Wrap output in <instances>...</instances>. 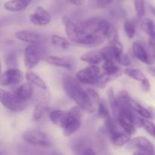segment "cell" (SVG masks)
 <instances>
[{
  "instance_id": "1",
  "label": "cell",
  "mask_w": 155,
  "mask_h": 155,
  "mask_svg": "<svg viewBox=\"0 0 155 155\" xmlns=\"http://www.w3.org/2000/svg\"><path fill=\"white\" fill-rule=\"evenodd\" d=\"M77 78L71 76L64 77L62 86L65 93L77 104V106L86 113H93L96 106L92 102L86 90H84Z\"/></svg>"
},
{
  "instance_id": "2",
  "label": "cell",
  "mask_w": 155,
  "mask_h": 155,
  "mask_svg": "<svg viewBox=\"0 0 155 155\" xmlns=\"http://www.w3.org/2000/svg\"><path fill=\"white\" fill-rule=\"evenodd\" d=\"M144 118L132 110L128 106L120 107L117 120L124 130L133 135L136 133V129L142 127Z\"/></svg>"
},
{
  "instance_id": "3",
  "label": "cell",
  "mask_w": 155,
  "mask_h": 155,
  "mask_svg": "<svg viewBox=\"0 0 155 155\" xmlns=\"http://www.w3.org/2000/svg\"><path fill=\"white\" fill-rule=\"evenodd\" d=\"M83 112L79 106L72 107L68 110V120L63 128V134L65 137L72 136L80 128Z\"/></svg>"
},
{
  "instance_id": "4",
  "label": "cell",
  "mask_w": 155,
  "mask_h": 155,
  "mask_svg": "<svg viewBox=\"0 0 155 155\" xmlns=\"http://www.w3.org/2000/svg\"><path fill=\"white\" fill-rule=\"evenodd\" d=\"M1 103L5 108L14 112L22 111L27 106V101L20 99L15 93L2 89H1Z\"/></svg>"
},
{
  "instance_id": "5",
  "label": "cell",
  "mask_w": 155,
  "mask_h": 155,
  "mask_svg": "<svg viewBox=\"0 0 155 155\" xmlns=\"http://www.w3.org/2000/svg\"><path fill=\"white\" fill-rule=\"evenodd\" d=\"M22 139L27 143L40 147H49L51 142L45 133L36 130H28L22 134Z\"/></svg>"
},
{
  "instance_id": "6",
  "label": "cell",
  "mask_w": 155,
  "mask_h": 155,
  "mask_svg": "<svg viewBox=\"0 0 155 155\" xmlns=\"http://www.w3.org/2000/svg\"><path fill=\"white\" fill-rule=\"evenodd\" d=\"M42 48L37 44H30L24 50V64L28 70L33 69L41 61Z\"/></svg>"
},
{
  "instance_id": "7",
  "label": "cell",
  "mask_w": 155,
  "mask_h": 155,
  "mask_svg": "<svg viewBox=\"0 0 155 155\" xmlns=\"http://www.w3.org/2000/svg\"><path fill=\"white\" fill-rule=\"evenodd\" d=\"M100 74L99 67L97 64H90L78 71L76 74V78L82 83L93 85L96 84Z\"/></svg>"
},
{
  "instance_id": "8",
  "label": "cell",
  "mask_w": 155,
  "mask_h": 155,
  "mask_svg": "<svg viewBox=\"0 0 155 155\" xmlns=\"http://www.w3.org/2000/svg\"><path fill=\"white\" fill-rule=\"evenodd\" d=\"M129 145L137 151L134 154H155V148L151 142L143 136H138L130 139Z\"/></svg>"
},
{
  "instance_id": "9",
  "label": "cell",
  "mask_w": 155,
  "mask_h": 155,
  "mask_svg": "<svg viewBox=\"0 0 155 155\" xmlns=\"http://www.w3.org/2000/svg\"><path fill=\"white\" fill-rule=\"evenodd\" d=\"M25 78L24 73L17 68H9L2 73L0 84L2 86H9L21 83Z\"/></svg>"
},
{
  "instance_id": "10",
  "label": "cell",
  "mask_w": 155,
  "mask_h": 155,
  "mask_svg": "<svg viewBox=\"0 0 155 155\" xmlns=\"http://www.w3.org/2000/svg\"><path fill=\"white\" fill-rule=\"evenodd\" d=\"M30 22L36 26H45L51 22V15L42 6H37L33 14L29 15Z\"/></svg>"
},
{
  "instance_id": "11",
  "label": "cell",
  "mask_w": 155,
  "mask_h": 155,
  "mask_svg": "<svg viewBox=\"0 0 155 155\" xmlns=\"http://www.w3.org/2000/svg\"><path fill=\"white\" fill-rule=\"evenodd\" d=\"M124 48L120 41L113 44H109L99 51L103 60H112L116 61L117 58L123 54Z\"/></svg>"
},
{
  "instance_id": "12",
  "label": "cell",
  "mask_w": 155,
  "mask_h": 155,
  "mask_svg": "<svg viewBox=\"0 0 155 155\" xmlns=\"http://www.w3.org/2000/svg\"><path fill=\"white\" fill-rule=\"evenodd\" d=\"M121 106H128L130 108H131L136 113H137L138 114L140 115L143 118H145V119H151V118H152V115H151L150 110L148 109L145 108V107H143L137 101L133 99L131 96L127 97V98H125V100L123 101L122 103H121L120 107Z\"/></svg>"
},
{
  "instance_id": "13",
  "label": "cell",
  "mask_w": 155,
  "mask_h": 155,
  "mask_svg": "<svg viewBox=\"0 0 155 155\" xmlns=\"http://www.w3.org/2000/svg\"><path fill=\"white\" fill-rule=\"evenodd\" d=\"M15 36L18 40L30 44H37L41 40L40 35L32 30H19L15 33Z\"/></svg>"
},
{
  "instance_id": "14",
  "label": "cell",
  "mask_w": 155,
  "mask_h": 155,
  "mask_svg": "<svg viewBox=\"0 0 155 155\" xmlns=\"http://www.w3.org/2000/svg\"><path fill=\"white\" fill-rule=\"evenodd\" d=\"M132 48H133V52L134 54L135 57L138 60L140 61L142 63L146 64H153L154 61H153L152 58L148 54V53L147 52L146 50L145 49V48H144L142 44L138 42H133Z\"/></svg>"
},
{
  "instance_id": "15",
  "label": "cell",
  "mask_w": 155,
  "mask_h": 155,
  "mask_svg": "<svg viewBox=\"0 0 155 155\" xmlns=\"http://www.w3.org/2000/svg\"><path fill=\"white\" fill-rule=\"evenodd\" d=\"M105 128L107 133H108L110 141L114 139L115 137H117L118 135L120 134L124 130L120 127L117 120H115L114 118L112 117L111 116H109L108 117L105 119Z\"/></svg>"
},
{
  "instance_id": "16",
  "label": "cell",
  "mask_w": 155,
  "mask_h": 155,
  "mask_svg": "<svg viewBox=\"0 0 155 155\" xmlns=\"http://www.w3.org/2000/svg\"><path fill=\"white\" fill-rule=\"evenodd\" d=\"M47 62L53 66L64 68L66 69L71 70L74 67V61L71 58L63 56L50 55L47 58Z\"/></svg>"
},
{
  "instance_id": "17",
  "label": "cell",
  "mask_w": 155,
  "mask_h": 155,
  "mask_svg": "<svg viewBox=\"0 0 155 155\" xmlns=\"http://www.w3.org/2000/svg\"><path fill=\"white\" fill-rule=\"evenodd\" d=\"M68 111L64 110H54L49 113V119L56 127L64 128L68 120Z\"/></svg>"
},
{
  "instance_id": "18",
  "label": "cell",
  "mask_w": 155,
  "mask_h": 155,
  "mask_svg": "<svg viewBox=\"0 0 155 155\" xmlns=\"http://www.w3.org/2000/svg\"><path fill=\"white\" fill-rule=\"evenodd\" d=\"M33 85H32L30 83H26L20 86L18 88V89L15 92V95L23 101H27V100L30 99L33 94Z\"/></svg>"
},
{
  "instance_id": "19",
  "label": "cell",
  "mask_w": 155,
  "mask_h": 155,
  "mask_svg": "<svg viewBox=\"0 0 155 155\" xmlns=\"http://www.w3.org/2000/svg\"><path fill=\"white\" fill-rule=\"evenodd\" d=\"M104 35L109 44H113L120 41L119 33H118L117 30L113 24H110L108 21H107L105 27H104Z\"/></svg>"
},
{
  "instance_id": "20",
  "label": "cell",
  "mask_w": 155,
  "mask_h": 155,
  "mask_svg": "<svg viewBox=\"0 0 155 155\" xmlns=\"http://www.w3.org/2000/svg\"><path fill=\"white\" fill-rule=\"evenodd\" d=\"M117 62L112 60H105L102 65V69L104 72L114 76L115 78H118L122 74V70L117 64Z\"/></svg>"
},
{
  "instance_id": "21",
  "label": "cell",
  "mask_w": 155,
  "mask_h": 155,
  "mask_svg": "<svg viewBox=\"0 0 155 155\" xmlns=\"http://www.w3.org/2000/svg\"><path fill=\"white\" fill-rule=\"evenodd\" d=\"M25 80H27V82L31 83L32 85L39 88V89H44V90L47 89V85L45 81L39 75L35 74L33 71H28L27 72H26Z\"/></svg>"
},
{
  "instance_id": "22",
  "label": "cell",
  "mask_w": 155,
  "mask_h": 155,
  "mask_svg": "<svg viewBox=\"0 0 155 155\" xmlns=\"http://www.w3.org/2000/svg\"><path fill=\"white\" fill-rule=\"evenodd\" d=\"M4 8L8 12H18L24 10L27 7L24 0H9L4 3Z\"/></svg>"
},
{
  "instance_id": "23",
  "label": "cell",
  "mask_w": 155,
  "mask_h": 155,
  "mask_svg": "<svg viewBox=\"0 0 155 155\" xmlns=\"http://www.w3.org/2000/svg\"><path fill=\"white\" fill-rule=\"evenodd\" d=\"M80 61L90 64H99L103 60L100 52H95V51H89L82 54L80 57Z\"/></svg>"
},
{
  "instance_id": "24",
  "label": "cell",
  "mask_w": 155,
  "mask_h": 155,
  "mask_svg": "<svg viewBox=\"0 0 155 155\" xmlns=\"http://www.w3.org/2000/svg\"><path fill=\"white\" fill-rule=\"evenodd\" d=\"M49 109L48 104L45 101H42L35 105L33 112V118L34 120L38 121L45 115V114Z\"/></svg>"
},
{
  "instance_id": "25",
  "label": "cell",
  "mask_w": 155,
  "mask_h": 155,
  "mask_svg": "<svg viewBox=\"0 0 155 155\" xmlns=\"http://www.w3.org/2000/svg\"><path fill=\"white\" fill-rule=\"evenodd\" d=\"M107 99H108L109 106H110V109H111L112 113L114 114L115 117H117L118 113H119L120 106L118 104V101L117 100V97L115 96L114 92L112 88L107 90Z\"/></svg>"
},
{
  "instance_id": "26",
  "label": "cell",
  "mask_w": 155,
  "mask_h": 155,
  "mask_svg": "<svg viewBox=\"0 0 155 155\" xmlns=\"http://www.w3.org/2000/svg\"><path fill=\"white\" fill-rule=\"evenodd\" d=\"M51 43L54 46L62 49H68L71 46V42L68 39L58 35H52L51 36Z\"/></svg>"
},
{
  "instance_id": "27",
  "label": "cell",
  "mask_w": 155,
  "mask_h": 155,
  "mask_svg": "<svg viewBox=\"0 0 155 155\" xmlns=\"http://www.w3.org/2000/svg\"><path fill=\"white\" fill-rule=\"evenodd\" d=\"M141 27L148 37L155 36V24L150 18H144L141 23Z\"/></svg>"
},
{
  "instance_id": "28",
  "label": "cell",
  "mask_w": 155,
  "mask_h": 155,
  "mask_svg": "<svg viewBox=\"0 0 155 155\" xmlns=\"http://www.w3.org/2000/svg\"><path fill=\"white\" fill-rule=\"evenodd\" d=\"M132 136H133V135L130 134V133H128V132L126 131V130H124L120 134H119L117 137H115L114 139H112L111 142L115 145V146L121 147L130 142V139H131Z\"/></svg>"
},
{
  "instance_id": "29",
  "label": "cell",
  "mask_w": 155,
  "mask_h": 155,
  "mask_svg": "<svg viewBox=\"0 0 155 155\" xmlns=\"http://www.w3.org/2000/svg\"><path fill=\"white\" fill-rule=\"evenodd\" d=\"M124 73H125L128 77H130V78L133 79V80H136V81L140 82V83L147 78L145 76V74H143V72L139 69H135V68H127L126 70H124Z\"/></svg>"
},
{
  "instance_id": "30",
  "label": "cell",
  "mask_w": 155,
  "mask_h": 155,
  "mask_svg": "<svg viewBox=\"0 0 155 155\" xmlns=\"http://www.w3.org/2000/svg\"><path fill=\"white\" fill-rule=\"evenodd\" d=\"M114 80H116V78H115L114 76L104 72L103 74H100L99 77H98L96 82V85L98 88H100V89H104V88H105L106 86H107V85L108 84L110 81Z\"/></svg>"
},
{
  "instance_id": "31",
  "label": "cell",
  "mask_w": 155,
  "mask_h": 155,
  "mask_svg": "<svg viewBox=\"0 0 155 155\" xmlns=\"http://www.w3.org/2000/svg\"><path fill=\"white\" fill-rule=\"evenodd\" d=\"M124 28L127 37L129 39H133L136 34V26H135L134 22L131 20H126L124 21Z\"/></svg>"
},
{
  "instance_id": "32",
  "label": "cell",
  "mask_w": 155,
  "mask_h": 155,
  "mask_svg": "<svg viewBox=\"0 0 155 155\" xmlns=\"http://www.w3.org/2000/svg\"><path fill=\"white\" fill-rule=\"evenodd\" d=\"M98 114L100 117L106 119L107 117H108L109 116H110V112H109L108 109V105H107V102L105 101H103L101 100L99 102L98 105Z\"/></svg>"
},
{
  "instance_id": "33",
  "label": "cell",
  "mask_w": 155,
  "mask_h": 155,
  "mask_svg": "<svg viewBox=\"0 0 155 155\" xmlns=\"http://www.w3.org/2000/svg\"><path fill=\"white\" fill-rule=\"evenodd\" d=\"M134 5L137 16L139 18H143L145 15V0H134Z\"/></svg>"
},
{
  "instance_id": "34",
  "label": "cell",
  "mask_w": 155,
  "mask_h": 155,
  "mask_svg": "<svg viewBox=\"0 0 155 155\" xmlns=\"http://www.w3.org/2000/svg\"><path fill=\"white\" fill-rule=\"evenodd\" d=\"M114 0H89V5L95 8H102L111 4Z\"/></svg>"
},
{
  "instance_id": "35",
  "label": "cell",
  "mask_w": 155,
  "mask_h": 155,
  "mask_svg": "<svg viewBox=\"0 0 155 155\" xmlns=\"http://www.w3.org/2000/svg\"><path fill=\"white\" fill-rule=\"evenodd\" d=\"M142 128L152 137L155 138V125L151 121L148 120V119H143L142 123Z\"/></svg>"
},
{
  "instance_id": "36",
  "label": "cell",
  "mask_w": 155,
  "mask_h": 155,
  "mask_svg": "<svg viewBox=\"0 0 155 155\" xmlns=\"http://www.w3.org/2000/svg\"><path fill=\"white\" fill-rule=\"evenodd\" d=\"M86 92H87L88 95H89V98H90V100L92 101V102L93 103L95 106H98L100 101H101V98H100V95H98V92L92 89H86Z\"/></svg>"
},
{
  "instance_id": "37",
  "label": "cell",
  "mask_w": 155,
  "mask_h": 155,
  "mask_svg": "<svg viewBox=\"0 0 155 155\" xmlns=\"http://www.w3.org/2000/svg\"><path fill=\"white\" fill-rule=\"evenodd\" d=\"M116 62L118 64L121 65V66L127 67V66H130V65L131 64L132 60L131 58L127 55V54H125L123 53L120 56H119V57L117 58Z\"/></svg>"
},
{
  "instance_id": "38",
  "label": "cell",
  "mask_w": 155,
  "mask_h": 155,
  "mask_svg": "<svg viewBox=\"0 0 155 155\" xmlns=\"http://www.w3.org/2000/svg\"><path fill=\"white\" fill-rule=\"evenodd\" d=\"M141 86H142V89H143L145 92H148L151 90V84H150L149 80H148V78H146L145 80H144L143 81L141 82Z\"/></svg>"
},
{
  "instance_id": "39",
  "label": "cell",
  "mask_w": 155,
  "mask_h": 155,
  "mask_svg": "<svg viewBox=\"0 0 155 155\" xmlns=\"http://www.w3.org/2000/svg\"><path fill=\"white\" fill-rule=\"evenodd\" d=\"M71 2L74 5L76 6H80L83 4V2H85V0H70Z\"/></svg>"
},
{
  "instance_id": "40",
  "label": "cell",
  "mask_w": 155,
  "mask_h": 155,
  "mask_svg": "<svg viewBox=\"0 0 155 155\" xmlns=\"http://www.w3.org/2000/svg\"><path fill=\"white\" fill-rule=\"evenodd\" d=\"M148 44L151 48H155V36L149 37V40H148Z\"/></svg>"
},
{
  "instance_id": "41",
  "label": "cell",
  "mask_w": 155,
  "mask_h": 155,
  "mask_svg": "<svg viewBox=\"0 0 155 155\" xmlns=\"http://www.w3.org/2000/svg\"><path fill=\"white\" fill-rule=\"evenodd\" d=\"M83 154H96V153L93 151L92 148H86L83 152H82Z\"/></svg>"
},
{
  "instance_id": "42",
  "label": "cell",
  "mask_w": 155,
  "mask_h": 155,
  "mask_svg": "<svg viewBox=\"0 0 155 155\" xmlns=\"http://www.w3.org/2000/svg\"><path fill=\"white\" fill-rule=\"evenodd\" d=\"M147 71H148V72L149 73L151 76L155 77V67H148V68H147Z\"/></svg>"
},
{
  "instance_id": "43",
  "label": "cell",
  "mask_w": 155,
  "mask_h": 155,
  "mask_svg": "<svg viewBox=\"0 0 155 155\" xmlns=\"http://www.w3.org/2000/svg\"><path fill=\"white\" fill-rule=\"evenodd\" d=\"M148 110H150V112H151V115H152V117H155V108L152 107H150L149 108H148Z\"/></svg>"
},
{
  "instance_id": "44",
  "label": "cell",
  "mask_w": 155,
  "mask_h": 155,
  "mask_svg": "<svg viewBox=\"0 0 155 155\" xmlns=\"http://www.w3.org/2000/svg\"><path fill=\"white\" fill-rule=\"evenodd\" d=\"M150 10H151V12L152 13V15L155 16V7L154 6V5L150 6Z\"/></svg>"
},
{
  "instance_id": "45",
  "label": "cell",
  "mask_w": 155,
  "mask_h": 155,
  "mask_svg": "<svg viewBox=\"0 0 155 155\" xmlns=\"http://www.w3.org/2000/svg\"><path fill=\"white\" fill-rule=\"evenodd\" d=\"M24 1L25 2H26V4H27V5H28L30 4V2H32V0H24Z\"/></svg>"
},
{
  "instance_id": "46",
  "label": "cell",
  "mask_w": 155,
  "mask_h": 155,
  "mask_svg": "<svg viewBox=\"0 0 155 155\" xmlns=\"http://www.w3.org/2000/svg\"><path fill=\"white\" fill-rule=\"evenodd\" d=\"M154 58H155V53H154Z\"/></svg>"
}]
</instances>
